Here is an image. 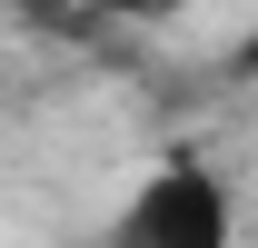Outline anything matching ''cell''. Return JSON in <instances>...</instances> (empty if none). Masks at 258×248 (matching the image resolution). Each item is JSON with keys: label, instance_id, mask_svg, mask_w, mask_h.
I'll use <instances>...</instances> for the list:
<instances>
[{"label": "cell", "instance_id": "6da1fadb", "mask_svg": "<svg viewBox=\"0 0 258 248\" xmlns=\"http://www.w3.org/2000/svg\"><path fill=\"white\" fill-rule=\"evenodd\" d=\"M90 248H238V199L199 149H169L129 179V199L90 228Z\"/></svg>", "mask_w": 258, "mask_h": 248}, {"label": "cell", "instance_id": "7a4b0ae2", "mask_svg": "<svg viewBox=\"0 0 258 248\" xmlns=\"http://www.w3.org/2000/svg\"><path fill=\"white\" fill-rule=\"evenodd\" d=\"M179 0H70V20H169Z\"/></svg>", "mask_w": 258, "mask_h": 248}]
</instances>
